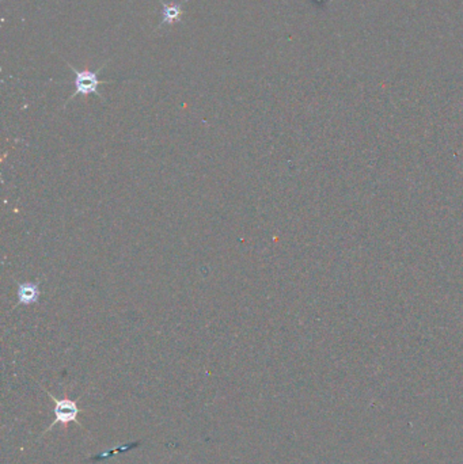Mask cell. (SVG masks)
Listing matches in <instances>:
<instances>
[{
    "label": "cell",
    "mask_w": 463,
    "mask_h": 464,
    "mask_svg": "<svg viewBox=\"0 0 463 464\" xmlns=\"http://www.w3.org/2000/svg\"><path fill=\"white\" fill-rule=\"evenodd\" d=\"M67 65L71 68V71L74 72L75 75V79H74V86H75V92L71 94V96L65 101L64 104V108L75 98L77 95H90V94H94L97 96H99L101 99H104V96L101 95V93L98 92V87L101 84H108V83H111L113 80H99L98 79V74L105 68L107 64H104L101 68L95 70V71H90V70H83V71H79L77 68H74L70 62H67Z\"/></svg>",
    "instance_id": "cell-1"
},
{
    "label": "cell",
    "mask_w": 463,
    "mask_h": 464,
    "mask_svg": "<svg viewBox=\"0 0 463 464\" xmlns=\"http://www.w3.org/2000/svg\"><path fill=\"white\" fill-rule=\"evenodd\" d=\"M49 398L53 401L55 403V421L53 424L48 428L47 431L52 429L55 425L58 424H62L64 426H67L70 422H74L77 421V416L80 413V409L77 406V402L68 399V398H64V399H58L55 398L52 394H49L47 391Z\"/></svg>",
    "instance_id": "cell-2"
},
{
    "label": "cell",
    "mask_w": 463,
    "mask_h": 464,
    "mask_svg": "<svg viewBox=\"0 0 463 464\" xmlns=\"http://www.w3.org/2000/svg\"><path fill=\"white\" fill-rule=\"evenodd\" d=\"M18 304L16 306H31L36 304L40 300L41 291H40V282H19L18 284Z\"/></svg>",
    "instance_id": "cell-3"
},
{
    "label": "cell",
    "mask_w": 463,
    "mask_h": 464,
    "mask_svg": "<svg viewBox=\"0 0 463 464\" xmlns=\"http://www.w3.org/2000/svg\"><path fill=\"white\" fill-rule=\"evenodd\" d=\"M162 4V21L158 26V29L166 26V25H174L181 22L183 18V3L174 1V3H166L163 0H158Z\"/></svg>",
    "instance_id": "cell-4"
}]
</instances>
